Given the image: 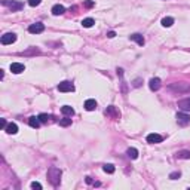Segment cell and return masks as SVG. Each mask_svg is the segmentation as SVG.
Masks as SVG:
<instances>
[{
  "label": "cell",
  "instance_id": "d6986e66",
  "mask_svg": "<svg viewBox=\"0 0 190 190\" xmlns=\"http://www.w3.org/2000/svg\"><path fill=\"white\" fill-rule=\"evenodd\" d=\"M5 129H6V132H8V134H12V135L18 132V126H17V123H12V122H10V123H8V126H6Z\"/></svg>",
  "mask_w": 190,
  "mask_h": 190
},
{
  "label": "cell",
  "instance_id": "d4e9b609",
  "mask_svg": "<svg viewBox=\"0 0 190 190\" xmlns=\"http://www.w3.org/2000/svg\"><path fill=\"white\" fill-rule=\"evenodd\" d=\"M59 125H61V126H70V125H71V119H70L68 116H66V117H63V119L59 120Z\"/></svg>",
  "mask_w": 190,
  "mask_h": 190
},
{
  "label": "cell",
  "instance_id": "4fadbf2b",
  "mask_svg": "<svg viewBox=\"0 0 190 190\" xmlns=\"http://www.w3.org/2000/svg\"><path fill=\"white\" fill-rule=\"evenodd\" d=\"M85 108H86L88 111L95 110V108H97V101H95V99H92V98L86 99V101H85Z\"/></svg>",
  "mask_w": 190,
  "mask_h": 190
},
{
  "label": "cell",
  "instance_id": "d6a6232c",
  "mask_svg": "<svg viewBox=\"0 0 190 190\" xmlns=\"http://www.w3.org/2000/svg\"><path fill=\"white\" fill-rule=\"evenodd\" d=\"M85 181L88 183V184H94V180H92L91 177H86V178H85Z\"/></svg>",
  "mask_w": 190,
  "mask_h": 190
},
{
  "label": "cell",
  "instance_id": "7402d4cb",
  "mask_svg": "<svg viewBox=\"0 0 190 190\" xmlns=\"http://www.w3.org/2000/svg\"><path fill=\"white\" fill-rule=\"evenodd\" d=\"M94 24H95V21H94L92 18H85V19L82 21V25L85 27V28H91Z\"/></svg>",
  "mask_w": 190,
  "mask_h": 190
},
{
  "label": "cell",
  "instance_id": "836d02e7",
  "mask_svg": "<svg viewBox=\"0 0 190 190\" xmlns=\"http://www.w3.org/2000/svg\"><path fill=\"white\" fill-rule=\"evenodd\" d=\"M116 71H117V76H119V77H122V76H123V70H122V68H117Z\"/></svg>",
  "mask_w": 190,
  "mask_h": 190
},
{
  "label": "cell",
  "instance_id": "1f68e13d",
  "mask_svg": "<svg viewBox=\"0 0 190 190\" xmlns=\"http://www.w3.org/2000/svg\"><path fill=\"white\" fill-rule=\"evenodd\" d=\"M115 36H116L115 31H108V33H107V37H108V39H113Z\"/></svg>",
  "mask_w": 190,
  "mask_h": 190
},
{
  "label": "cell",
  "instance_id": "44dd1931",
  "mask_svg": "<svg viewBox=\"0 0 190 190\" xmlns=\"http://www.w3.org/2000/svg\"><path fill=\"white\" fill-rule=\"evenodd\" d=\"M39 119H40L42 123H48V122H51V120H52V116L46 115V113H40V115H39Z\"/></svg>",
  "mask_w": 190,
  "mask_h": 190
},
{
  "label": "cell",
  "instance_id": "5bb4252c",
  "mask_svg": "<svg viewBox=\"0 0 190 190\" xmlns=\"http://www.w3.org/2000/svg\"><path fill=\"white\" fill-rule=\"evenodd\" d=\"M40 119H39V116H37V117H36V116H31V117H30V119H28V125H30V126H31V128H36V129H37V128H39V126H40Z\"/></svg>",
  "mask_w": 190,
  "mask_h": 190
},
{
  "label": "cell",
  "instance_id": "7a4b0ae2",
  "mask_svg": "<svg viewBox=\"0 0 190 190\" xmlns=\"http://www.w3.org/2000/svg\"><path fill=\"white\" fill-rule=\"evenodd\" d=\"M168 89L172 92H177V94H184V92L190 91V83L187 82H177V83H171L168 86Z\"/></svg>",
  "mask_w": 190,
  "mask_h": 190
},
{
  "label": "cell",
  "instance_id": "5b68a950",
  "mask_svg": "<svg viewBox=\"0 0 190 190\" xmlns=\"http://www.w3.org/2000/svg\"><path fill=\"white\" fill-rule=\"evenodd\" d=\"M15 40H17V34L15 33H6V34H3L2 39H0L2 45H12Z\"/></svg>",
  "mask_w": 190,
  "mask_h": 190
},
{
  "label": "cell",
  "instance_id": "277c9868",
  "mask_svg": "<svg viewBox=\"0 0 190 190\" xmlns=\"http://www.w3.org/2000/svg\"><path fill=\"white\" fill-rule=\"evenodd\" d=\"M58 91L59 92H73L75 91V85L68 80H64L58 85Z\"/></svg>",
  "mask_w": 190,
  "mask_h": 190
},
{
  "label": "cell",
  "instance_id": "f546056e",
  "mask_svg": "<svg viewBox=\"0 0 190 190\" xmlns=\"http://www.w3.org/2000/svg\"><path fill=\"white\" fill-rule=\"evenodd\" d=\"M94 5H95V3H94L92 0H86V2H85V8H92Z\"/></svg>",
  "mask_w": 190,
  "mask_h": 190
},
{
  "label": "cell",
  "instance_id": "3957f363",
  "mask_svg": "<svg viewBox=\"0 0 190 190\" xmlns=\"http://www.w3.org/2000/svg\"><path fill=\"white\" fill-rule=\"evenodd\" d=\"M2 3H3L5 6H9V9H10L12 12H18V10H21L22 6H24L21 2H17V0H2Z\"/></svg>",
  "mask_w": 190,
  "mask_h": 190
},
{
  "label": "cell",
  "instance_id": "4dcf8cb0",
  "mask_svg": "<svg viewBox=\"0 0 190 190\" xmlns=\"http://www.w3.org/2000/svg\"><path fill=\"white\" fill-rule=\"evenodd\" d=\"M8 123H6V120L5 119H0V128H6Z\"/></svg>",
  "mask_w": 190,
  "mask_h": 190
},
{
  "label": "cell",
  "instance_id": "ac0fdd59",
  "mask_svg": "<svg viewBox=\"0 0 190 190\" xmlns=\"http://www.w3.org/2000/svg\"><path fill=\"white\" fill-rule=\"evenodd\" d=\"M126 155L129 159H137L138 157V150L135 149V147H129V149L126 150Z\"/></svg>",
  "mask_w": 190,
  "mask_h": 190
},
{
  "label": "cell",
  "instance_id": "2e32d148",
  "mask_svg": "<svg viewBox=\"0 0 190 190\" xmlns=\"http://www.w3.org/2000/svg\"><path fill=\"white\" fill-rule=\"evenodd\" d=\"M129 39H131V40H134V42H137L140 46H143V45H144V37H143L141 34H138V33L131 34V36H129Z\"/></svg>",
  "mask_w": 190,
  "mask_h": 190
},
{
  "label": "cell",
  "instance_id": "484cf974",
  "mask_svg": "<svg viewBox=\"0 0 190 190\" xmlns=\"http://www.w3.org/2000/svg\"><path fill=\"white\" fill-rule=\"evenodd\" d=\"M180 177H181V172H180V171H175V172L169 174V178H171V180H177V178H180Z\"/></svg>",
  "mask_w": 190,
  "mask_h": 190
},
{
  "label": "cell",
  "instance_id": "f1b7e54d",
  "mask_svg": "<svg viewBox=\"0 0 190 190\" xmlns=\"http://www.w3.org/2000/svg\"><path fill=\"white\" fill-rule=\"evenodd\" d=\"M42 3V0H28V5H30V6H39V5H40Z\"/></svg>",
  "mask_w": 190,
  "mask_h": 190
},
{
  "label": "cell",
  "instance_id": "52a82bcc",
  "mask_svg": "<svg viewBox=\"0 0 190 190\" xmlns=\"http://www.w3.org/2000/svg\"><path fill=\"white\" fill-rule=\"evenodd\" d=\"M177 122L180 125H189L190 123V115L187 113H177Z\"/></svg>",
  "mask_w": 190,
  "mask_h": 190
},
{
  "label": "cell",
  "instance_id": "ba28073f",
  "mask_svg": "<svg viewBox=\"0 0 190 190\" xmlns=\"http://www.w3.org/2000/svg\"><path fill=\"white\" fill-rule=\"evenodd\" d=\"M162 135H159V134H149L147 135V143H150V144H159V143H162Z\"/></svg>",
  "mask_w": 190,
  "mask_h": 190
},
{
  "label": "cell",
  "instance_id": "4316f807",
  "mask_svg": "<svg viewBox=\"0 0 190 190\" xmlns=\"http://www.w3.org/2000/svg\"><path fill=\"white\" fill-rule=\"evenodd\" d=\"M141 83H143V79H140V77H138V79H135V80L132 82V86H134V88H140Z\"/></svg>",
  "mask_w": 190,
  "mask_h": 190
},
{
  "label": "cell",
  "instance_id": "7c38bea8",
  "mask_svg": "<svg viewBox=\"0 0 190 190\" xmlns=\"http://www.w3.org/2000/svg\"><path fill=\"white\" fill-rule=\"evenodd\" d=\"M106 115H108V116H111L113 119H119L120 117V113L116 110V107L115 106H110V107H107L106 108Z\"/></svg>",
  "mask_w": 190,
  "mask_h": 190
},
{
  "label": "cell",
  "instance_id": "8992f818",
  "mask_svg": "<svg viewBox=\"0 0 190 190\" xmlns=\"http://www.w3.org/2000/svg\"><path fill=\"white\" fill-rule=\"evenodd\" d=\"M43 30H45V24H42V22H36V24H31L28 27V33L31 34H39Z\"/></svg>",
  "mask_w": 190,
  "mask_h": 190
},
{
  "label": "cell",
  "instance_id": "8fae6325",
  "mask_svg": "<svg viewBox=\"0 0 190 190\" xmlns=\"http://www.w3.org/2000/svg\"><path fill=\"white\" fill-rule=\"evenodd\" d=\"M178 107L181 108L183 111H190V97L178 101Z\"/></svg>",
  "mask_w": 190,
  "mask_h": 190
},
{
  "label": "cell",
  "instance_id": "6da1fadb",
  "mask_svg": "<svg viewBox=\"0 0 190 190\" xmlns=\"http://www.w3.org/2000/svg\"><path fill=\"white\" fill-rule=\"evenodd\" d=\"M61 174H63L61 169L57 168V166H51L49 169H48V180H49V183L52 186L57 187L58 184H59V181H61Z\"/></svg>",
  "mask_w": 190,
  "mask_h": 190
},
{
  "label": "cell",
  "instance_id": "e0dca14e",
  "mask_svg": "<svg viewBox=\"0 0 190 190\" xmlns=\"http://www.w3.org/2000/svg\"><path fill=\"white\" fill-rule=\"evenodd\" d=\"M61 113L64 116H73L75 115V110H73V107H70V106H63L61 107Z\"/></svg>",
  "mask_w": 190,
  "mask_h": 190
},
{
  "label": "cell",
  "instance_id": "9c48e42d",
  "mask_svg": "<svg viewBox=\"0 0 190 190\" xmlns=\"http://www.w3.org/2000/svg\"><path fill=\"white\" fill-rule=\"evenodd\" d=\"M25 70L24 64H21V63H12L10 64V71L14 73V75H19V73H22Z\"/></svg>",
  "mask_w": 190,
  "mask_h": 190
},
{
  "label": "cell",
  "instance_id": "ffe728a7",
  "mask_svg": "<svg viewBox=\"0 0 190 190\" xmlns=\"http://www.w3.org/2000/svg\"><path fill=\"white\" fill-rule=\"evenodd\" d=\"M175 156L178 157V159H190V152L189 150H180Z\"/></svg>",
  "mask_w": 190,
  "mask_h": 190
},
{
  "label": "cell",
  "instance_id": "30bf717a",
  "mask_svg": "<svg viewBox=\"0 0 190 190\" xmlns=\"http://www.w3.org/2000/svg\"><path fill=\"white\" fill-rule=\"evenodd\" d=\"M149 86H150L152 91H159V89H160V79H159V77H153V79H150Z\"/></svg>",
  "mask_w": 190,
  "mask_h": 190
},
{
  "label": "cell",
  "instance_id": "cb8c5ba5",
  "mask_svg": "<svg viewBox=\"0 0 190 190\" xmlns=\"http://www.w3.org/2000/svg\"><path fill=\"white\" fill-rule=\"evenodd\" d=\"M103 169H104V172H107V174H113L116 171L115 165H111V164H106V165L103 166Z\"/></svg>",
  "mask_w": 190,
  "mask_h": 190
},
{
  "label": "cell",
  "instance_id": "9a60e30c",
  "mask_svg": "<svg viewBox=\"0 0 190 190\" xmlns=\"http://www.w3.org/2000/svg\"><path fill=\"white\" fill-rule=\"evenodd\" d=\"M66 12V8L63 6V5H55L54 8H52V14L55 15V17H58V15H63Z\"/></svg>",
  "mask_w": 190,
  "mask_h": 190
},
{
  "label": "cell",
  "instance_id": "603a6c76",
  "mask_svg": "<svg viewBox=\"0 0 190 190\" xmlns=\"http://www.w3.org/2000/svg\"><path fill=\"white\" fill-rule=\"evenodd\" d=\"M172 24H174V18H171V17H165L164 19H162V25H164V27H166V28H168V27H171Z\"/></svg>",
  "mask_w": 190,
  "mask_h": 190
},
{
  "label": "cell",
  "instance_id": "83f0119b",
  "mask_svg": "<svg viewBox=\"0 0 190 190\" xmlns=\"http://www.w3.org/2000/svg\"><path fill=\"white\" fill-rule=\"evenodd\" d=\"M31 189H34V190H42V184H40V183H37V181H33V183H31Z\"/></svg>",
  "mask_w": 190,
  "mask_h": 190
}]
</instances>
